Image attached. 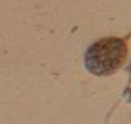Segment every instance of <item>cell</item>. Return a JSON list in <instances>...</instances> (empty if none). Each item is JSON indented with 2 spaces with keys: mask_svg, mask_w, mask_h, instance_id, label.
I'll use <instances>...</instances> for the list:
<instances>
[{
  "mask_svg": "<svg viewBox=\"0 0 131 124\" xmlns=\"http://www.w3.org/2000/svg\"><path fill=\"white\" fill-rule=\"evenodd\" d=\"M128 56V38L107 36L95 41L85 50L84 64L89 73L104 77L122 68Z\"/></svg>",
  "mask_w": 131,
  "mask_h": 124,
  "instance_id": "cell-1",
  "label": "cell"
},
{
  "mask_svg": "<svg viewBox=\"0 0 131 124\" xmlns=\"http://www.w3.org/2000/svg\"><path fill=\"white\" fill-rule=\"evenodd\" d=\"M130 76H131V65H130Z\"/></svg>",
  "mask_w": 131,
  "mask_h": 124,
  "instance_id": "cell-2",
  "label": "cell"
}]
</instances>
